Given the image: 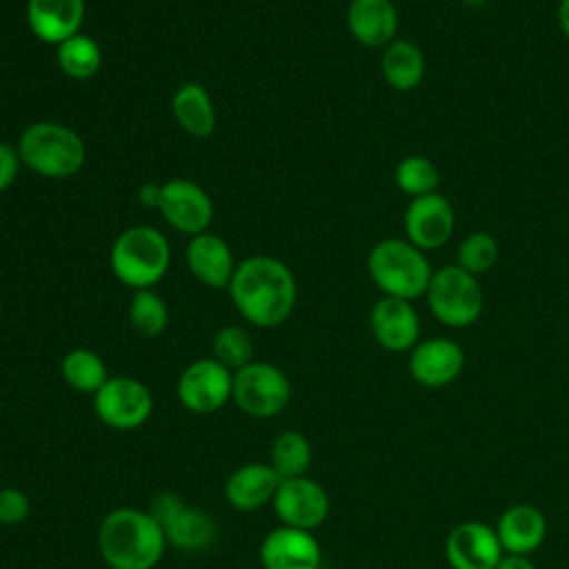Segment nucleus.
<instances>
[{
  "mask_svg": "<svg viewBox=\"0 0 569 569\" xmlns=\"http://www.w3.org/2000/svg\"><path fill=\"white\" fill-rule=\"evenodd\" d=\"M167 545L178 551L198 553L209 549L218 536V522L204 509L184 505L164 527Z\"/></svg>",
  "mask_w": 569,
  "mask_h": 569,
  "instance_id": "23",
  "label": "nucleus"
},
{
  "mask_svg": "<svg viewBox=\"0 0 569 569\" xmlns=\"http://www.w3.org/2000/svg\"><path fill=\"white\" fill-rule=\"evenodd\" d=\"M258 556L264 569H320L322 547L313 531L278 525L262 538Z\"/></svg>",
  "mask_w": 569,
  "mask_h": 569,
  "instance_id": "13",
  "label": "nucleus"
},
{
  "mask_svg": "<svg viewBox=\"0 0 569 569\" xmlns=\"http://www.w3.org/2000/svg\"><path fill=\"white\" fill-rule=\"evenodd\" d=\"M400 16L393 0H351L347 29L367 49H385L398 38Z\"/></svg>",
  "mask_w": 569,
  "mask_h": 569,
  "instance_id": "17",
  "label": "nucleus"
},
{
  "mask_svg": "<svg viewBox=\"0 0 569 569\" xmlns=\"http://www.w3.org/2000/svg\"><path fill=\"white\" fill-rule=\"evenodd\" d=\"M184 260L191 276L211 289L229 287L238 267L227 240L209 231L191 236L184 249Z\"/></svg>",
  "mask_w": 569,
  "mask_h": 569,
  "instance_id": "18",
  "label": "nucleus"
},
{
  "mask_svg": "<svg viewBox=\"0 0 569 569\" xmlns=\"http://www.w3.org/2000/svg\"><path fill=\"white\" fill-rule=\"evenodd\" d=\"M498 240L489 231H471L460 240L456 249V264L478 278L498 262Z\"/></svg>",
  "mask_w": 569,
  "mask_h": 569,
  "instance_id": "31",
  "label": "nucleus"
},
{
  "mask_svg": "<svg viewBox=\"0 0 569 569\" xmlns=\"http://www.w3.org/2000/svg\"><path fill=\"white\" fill-rule=\"evenodd\" d=\"M311 458H313V449L309 438L293 429L280 431L273 438L269 449V465L282 480L307 476L311 467Z\"/></svg>",
  "mask_w": 569,
  "mask_h": 569,
  "instance_id": "26",
  "label": "nucleus"
},
{
  "mask_svg": "<svg viewBox=\"0 0 569 569\" xmlns=\"http://www.w3.org/2000/svg\"><path fill=\"white\" fill-rule=\"evenodd\" d=\"M502 553L496 529L478 520L456 525L445 540V556L451 569H493Z\"/></svg>",
  "mask_w": 569,
  "mask_h": 569,
  "instance_id": "14",
  "label": "nucleus"
},
{
  "mask_svg": "<svg viewBox=\"0 0 569 569\" xmlns=\"http://www.w3.org/2000/svg\"><path fill=\"white\" fill-rule=\"evenodd\" d=\"M16 149L22 164L44 178L76 176L87 160L82 138L71 127L51 120L31 122L20 133Z\"/></svg>",
  "mask_w": 569,
  "mask_h": 569,
  "instance_id": "4",
  "label": "nucleus"
},
{
  "mask_svg": "<svg viewBox=\"0 0 569 569\" xmlns=\"http://www.w3.org/2000/svg\"><path fill=\"white\" fill-rule=\"evenodd\" d=\"M405 238L418 249L436 251L445 247L456 231V211L440 191L411 198L402 216Z\"/></svg>",
  "mask_w": 569,
  "mask_h": 569,
  "instance_id": "12",
  "label": "nucleus"
},
{
  "mask_svg": "<svg viewBox=\"0 0 569 569\" xmlns=\"http://www.w3.org/2000/svg\"><path fill=\"white\" fill-rule=\"evenodd\" d=\"M227 289L238 313L260 329L282 325L293 313L298 300L293 271L273 256L240 260Z\"/></svg>",
  "mask_w": 569,
  "mask_h": 569,
  "instance_id": "1",
  "label": "nucleus"
},
{
  "mask_svg": "<svg viewBox=\"0 0 569 569\" xmlns=\"http://www.w3.org/2000/svg\"><path fill=\"white\" fill-rule=\"evenodd\" d=\"M56 60L69 78L89 80L102 64V49L91 36L76 33L56 47Z\"/></svg>",
  "mask_w": 569,
  "mask_h": 569,
  "instance_id": "27",
  "label": "nucleus"
},
{
  "mask_svg": "<svg viewBox=\"0 0 569 569\" xmlns=\"http://www.w3.org/2000/svg\"><path fill=\"white\" fill-rule=\"evenodd\" d=\"M556 18H558V27H560L565 40L569 42V0H560V2H558Z\"/></svg>",
  "mask_w": 569,
  "mask_h": 569,
  "instance_id": "37",
  "label": "nucleus"
},
{
  "mask_svg": "<svg viewBox=\"0 0 569 569\" xmlns=\"http://www.w3.org/2000/svg\"><path fill=\"white\" fill-rule=\"evenodd\" d=\"M367 271L382 296L418 300L427 293L433 276L427 253L407 238H382L367 256Z\"/></svg>",
  "mask_w": 569,
  "mask_h": 569,
  "instance_id": "3",
  "label": "nucleus"
},
{
  "mask_svg": "<svg viewBox=\"0 0 569 569\" xmlns=\"http://www.w3.org/2000/svg\"><path fill=\"white\" fill-rule=\"evenodd\" d=\"M280 480L269 462H244L224 480V498L236 511H256L271 505Z\"/></svg>",
  "mask_w": 569,
  "mask_h": 569,
  "instance_id": "20",
  "label": "nucleus"
},
{
  "mask_svg": "<svg viewBox=\"0 0 569 569\" xmlns=\"http://www.w3.org/2000/svg\"><path fill=\"white\" fill-rule=\"evenodd\" d=\"M84 11V0H27V24L38 40L58 47L80 33Z\"/></svg>",
  "mask_w": 569,
  "mask_h": 569,
  "instance_id": "19",
  "label": "nucleus"
},
{
  "mask_svg": "<svg viewBox=\"0 0 569 569\" xmlns=\"http://www.w3.org/2000/svg\"><path fill=\"white\" fill-rule=\"evenodd\" d=\"M409 376L429 389L451 385L465 369V351L451 338H427L409 351Z\"/></svg>",
  "mask_w": 569,
  "mask_h": 569,
  "instance_id": "15",
  "label": "nucleus"
},
{
  "mask_svg": "<svg viewBox=\"0 0 569 569\" xmlns=\"http://www.w3.org/2000/svg\"><path fill=\"white\" fill-rule=\"evenodd\" d=\"M31 500L27 491L18 487H2L0 489V525L13 527L29 518Z\"/></svg>",
  "mask_w": 569,
  "mask_h": 569,
  "instance_id": "32",
  "label": "nucleus"
},
{
  "mask_svg": "<svg viewBox=\"0 0 569 569\" xmlns=\"http://www.w3.org/2000/svg\"><path fill=\"white\" fill-rule=\"evenodd\" d=\"M20 164H22V160L18 156V149L7 142H0V193L13 184L18 171H20Z\"/></svg>",
  "mask_w": 569,
  "mask_h": 569,
  "instance_id": "34",
  "label": "nucleus"
},
{
  "mask_svg": "<svg viewBox=\"0 0 569 569\" xmlns=\"http://www.w3.org/2000/svg\"><path fill=\"white\" fill-rule=\"evenodd\" d=\"M96 542L109 569H156L169 547L156 518L138 507L107 511L98 525Z\"/></svg>",
  "mask_w": 569,
  "mask_h": 569,
  "instance_id": "2",
  "label": "nucleus"
},
{
  "mask_svg": "<svg viewBox=\"0 0 569 569\" xmlns=\"http://www.w3.org/2000/svg\"><path fill=\"white\" fill-rule=\"evenodd\" d=\"M60 373L73 391L89 396H93L109 380V369L102 356L84 347H76L62 356Z\"/></svg>",
  "mask_w": 569,
  "mask_h": 569,
  "instance_id": "25",
  "label": "nucleus"
},
{
  "mask_svg": "<svg viewBox=\"0 0 569 569\" xmlns=\"http://www.w3.org/2000/svg\"><path fill=\"white\" fill-rule=\"evenodd\" d=\"M184 505L187 502H184V498L180 493H176V491H160L158 496H153V500H151L147 511L156 518V522L160 527H164Z\"/></svg>",
  "mask_w": 569,
  "mask_h": 569,
  "instance_id": "33",
  "label": "nucleus"
},
{
  "mask_svg": "<svg viewBox=\"0 0 569 569\" xmlns=\"http://www.w3.org/2000/svg\"><path fill=\"white\" fill-rule=\"evenodd\" d=\"M129 322L138 333L156 338L169 325V309L153 289H138L129 302Z\"/></svg>",
  "mask_w": 569,
  "mask_h": 569,
  "instance_id": "30",
  "label": "nucleus"
},
{
  "mask_svg": "<svg viewBox=\"0 0 569 569\" xmlns=\"http://www.w3.org/2000/svg\"><path fill=\"white\" fill-rule=\"evenodd\" d=\"M253 351H256V345H253L251 333L238 325L220 327L213 333V340H211L213 356L211 358H216L231 371H238V369L247 367L249 362H253L256 360Z\"/></svg>",
  "mask_w": 569,
  "mask_h": 569,
  "instance_id": "29",
  "label": "nucleus"
},
{
  "mask_svg": "<svg viewBox=\"0 0 569 569\" xmlns=\"http://www.w3.org/2000/svg\"><path fill=\"white\" fill-rule=\"evenodd\" d=\"M171 113L180 129L193 138H207L216 129V107L200 82H184L173 93Z\"/></svg>",
  "mask_w": 569,
  "mask_h": 569,
  "instance_id": "24",
  "label": "nucleus"
},
{
  "mask_svg": "<svg viewBox=\"0 0 569 569\" xmlns=\"http://www.w3.org/2000/svg\"><path fill=\"white\" fill-rule=\"evenodd\" d=\"M493 569H536L533 562L529 560V556L522 553H502V558L498 560V565Z\"/></svg>",
  "mask_w": 569,
  "mask_h": 569,
  "instance_id": "35",
  "label": "nucleus"
},
{
  "mask_svg": "<svg viewBox=\"0 0 569 569\" xmlns=\"http://www.w3.org/2000/svg\"><path fill=\"white\" fill-rule=\"evenodd\" d=\"M291 400L289 376L267 360H253L233 371L231 402L251 418H273Z\"/></svg>",
  "mask_w": 569,
  "mask_h": 569,
  "instance_id": "7",
  "label": "nucleus"
},
{
  "mask_svg": "<svg viewBox=\"0 0 569 569\" xmlns=\"http://www.w3.org/2000/svg\"><path fill=\"white\" fill-rule=\"evenodd\" d=\"M231 393L233 371L216 358H198L189 362L176 380L178 402L187 411L198 416L220 411L224 405L231 402Z\"/></svg>",
  "mask_w": 569,
  "mask_h": 569,
  "instance_id": "9",
  "label": "nucleus"
},
{
  "mask_svg": "<svg viewBox=\"0 0 569 569\" xmlns=\"http://www.w3.org/2000/svg\"><path fill=\"white\" fill-rule=\"evenodd\" d=\"M271 507L280 525L313 531L329 518L331 498L318 480L298 476L280 480Z\"/></svg>",
  "mask_w": 569,
  "mask_h": 569,
  "instance_id": "10",
  "label": "nucleus"
},
{
  "mask_svg": "<svg viewBox=\"0 0 569 569\" xmlns=\"http://www.w3.org/2000/svg\"><path fill=\"white\" fill-rule=\"evenodd\" d=\"M138 200H140L144 207H158V200H160V184H156V182H144V184L138 189Z\"/></svg>",
  "mask_w": 569,
  "mask_h": 569,
  "instance_id": "36",
  "label": "nucleus"
},
{
  "mask_svg": "<svg viewBox=\"0 0 569 569\" xmlns=\"http://www.w3.org/2000/svg\"><path fill=\"white\" fill-rule=\"evenodd\" d=\"M104 569H109V567H104Z\"/></svg>",
  "mask_w": 569,
  "mask_h": 569,
  "instance_id": "39",
  "label": "nucleus"
},
{
  "mask_svg": "<svg viewBox=\"0 0 569 569\" xmlns=\"http://www.w3.org/2000/svg\"><path fill=\"white\" fill-rule=\"evenodd\" d=\"M93 411L104 427L133 431L151 418L153 393L133 376H109V380L93 393Z\"/></svg>",
  "mask_w": 569,
  "mask_h": 569,
  "instance_id": "8",
  "label": "nucleus"
},
{
  "mask_svg": "<svg viewBox=\"0 0 569 569\" xmlns=\"http://www.w3.org/2000/svg\"><path fill=\"white\" fill-rule=\"evenodd\" d=\"M496 536L505 553L529 556L542 545L547 536V518L538 507L529 502L511 505L498 518Z\"/></svg>",
  "mask_w": 569,
  "mask_h": 569,
  "instance_id": "21",
  "label": "nucleus"
},
{
  "mask_svg": "<svg viewBox=\"0 0 569 569\" xmlns=\"http://www.w3.org/2000/svg\"><path fill=\"white\" fill-rule=\"evenodd\" d=\"M380 73L385 82L396 91H413L420 87L427 73V60L422 49L405 38H396L382 49Z\"/></svg>",
  "mask_w": 569,
  "mask_h": 569,
  "instance_id": "22",
  "label": "nucleus"
},
{
  "mask_svg": "<svg viewBox=\"0 0 569 569\" xmlns=\"http://www.w3.org/2000/svg\"><path fill=\"white\" fill-rule=\"evenodd\" d=\"M160 216L180 233L198 236L213 220V202L209 193L193 180L173 178L160 184Z\"/></svg>",
  "mask_w": 569,
  "mask_h": 569,
  "instance_id": "11",
  "label": "nucleus"
},
{
  "mask_svg": "<svg viewBox=\"0 0 569 569\" xmlns=\"http://www.w3.org/2000/svg\"><path fill=\"white\" fill-rule=\"evenodd\" d=\"M465 4H469V7H482L487 0H462Z\"/></svg>",
  "mask_w": 569,
  "mask_h": 569,
  "instance_id": "38",
  "label": "nucleus"
},
{
  "mask_svg": "<svg viewBox=\"0 0 569 569\" xmlns=\"http://www.w3.org/2000/svg\"><path fill=\"white\" fill-rule=\"evenodd\" d=\"M440 171L433 160L420 153L405 156L396 169H393V182L396 187L409 196V198H420L436 193L440 189Z\"/></svg>",
  "mask_w": 569,
  "mask_h": 569,
  "instance_id": "28",
  "label": "nucleus"
},
{
  "mask_svg": "<svg viewBox=\"0 0 569 569\" xmlns=\"http://www.w3.org/2000/svg\"><path fill=\"white\" fill-rule=\"evenodd\" d=\"M369 327L376 342L393 353L411 351L420 338V318L409 300L382 296L369 313Z\"/></svg>",
  "mask_w": 569,
  "mask_h": 569,
  "instance_id": "16",
  "label": "nucleus"
},
{
  "mask_svg": "<svg viewBox=\"0 0 569 569\" xmlns=\"http://www.w3.org/2000/svg\"><path fill=\"white\" fill-rule=\"evenodd\" d=\"M425 298L433 318L451 329L471 327L485 309L480 280L456 262L433 271Z\"/></svg>",
  "mask_w": 569,
  "mask_h": 569,
  "instance_id": "6",
  "label": "nucleus"
},
{
  "mask_svg": "<svg viewBox=\"0 0 569 569\" xmlns=\"http://www.w3.org/2000/svg\"><path fill=\"white\" fill-rule=\"evenodd\" d=\"M169 262V240L158 229L144 224L124 229L109 251V267L113 276L133 291L153 289V284L164 278Z\"/></svg>",
  "mask_w": 569,
  "mask_h": 569,
  "instance_id": "5",
  "label": "nucleus"
}]
</instances>
